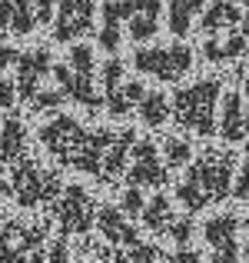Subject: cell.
Instances as JSON below:
<instances>
[{
    "label": "cell",
    "mask_w": 249,
    "mask_h": 263,
    "mask_svg": "<svg viewBox=\"0 0 249 263\" xmlns=\"http://www.w3.org/2000/svg\"><path fill=\"white\" fill-rule=\"evenodd\" d=\"M233 170H236L233 154L206 150V154L186 170V180L179 183V200H183L190 210H199V206H206V203L223 200L226 193H230Z\"/></svg>",
    "instance_id": "1"
},
{
    "label": "cell",
    "mask_w": 249,
    "mask_h": 263,
    "mask_svg": "<svg viewBox=\"0 0 249 263\" xmlns=\"http://www.w3.org/2000/svg\"><path fill=\"white\" fill-rule=\"evenodd\" d=\"M50 80L64 90V97L70 103H80L87 110L103 107V90L96 84V53L87 44H70L67 60H53Z\"/></svg>",
    "instance_id": "2"
},
{
    "label": "cell",
    "mask_w": 249,
    "mask_h": 263,
    "mask_svg": "<svg viewBox=\"0 0 249 263\" xmlns=\"http://www.w3.org/2000/svg\"><path fill=\"white\" fill-rule=\"evenodd\" d=\"M219 97H223V80H216V77H203V80L176 87V93L170 100L173 120L196 137H213L216 134Z\"/></svg>",
    "instance_id": "3"
},
{
    "label": "cell",
    "mask_w": 249,
    "mask_h": 263,
    "mask_svg": "<svg viewBox=\"0 0 249 263\" xmlns=\"http://www.w3.org/2000/svg\"><path fill=\"white\" fill-rule=\"evenodd\" d=\"M130 67H133L140 77L160 80V84H179L186 73L193 70V50L183 40H173V44H140L130 57Z\"/></svg>",
    "instance_id": "4"
},
{
    "label": "cell",
    "mask_w": 249,
    "mask_h": 263,
    "mask_svg": "<svg viewBox=\"0 0 249 263\" xmlns=\"http://www.w3.org/2000/svg\"><path fill=\"white\" fill-rule=\"evenodd\" d=\"M93 30H96L93 0H57V13L50 24V37L57 44H77Z\"/></svg>",
    "instance_id": "5"
},
{
    "label": "cell",
    "mask_w": 249,
    "mask_h": 263,
    "mask_svg": "<svg viewBox=\"0 0 249 263\" xmlns=\"http://www.w3.org/2000/svg\"><path fill=\"white\" fill-rule=\"evenodd\" d=\"M50 70H53V53L50 50H24L13 64V84H17V97L24 103L33 100L40 87H47L50 80Z\"/></svg>",
    "instance_id": "6"
},
{
    "label": "cell",
    "mask_w": 249,
    "mask_h": 263,
    "mask_svg": "<svg viewBox=\"0 0 249 263\" xmlns=\"http://www.w3.org/2000/svg\"><path fill=\"white\" fill-rule=\"evenodd\" d=\"M163 20V0H123V30L127 40L147 44L160 33Z\"/></svg>",
    "instance_id": "7"
},
{
    "label": "cell",
    "mask_w": 249,
    "mask_h": 263,
    "mask_svg": "<svg viewBox=\"0 0 249 263\" xmlns=\"http://www.w3.org/2000/svg\"><path fill=\"white\" fill-rule=\"evenodd\" d=\"M246 123H249V114H246V103H243V93L239 90H223L219 97V110H216V130L226 143H239L246 137Z\"/></svg>",
    "instance_id": "8"
},
{
    "label": "cell",
    "mask_w": 249,
    "mask_h": 263,
    "mask_svg": "<svg viewBox=\"0 0 249 263\" xmlns=\"http://www.w3.org/2000/svg\"><path fill=\"white\" fill-rule=\"evenodd\" d=\"M199 53H203L206 64H233V60H243L249 53V44H246L243 33H239V27H233V30H226V33L206 37Z\"/></svg>",
    "instance_id": "9"
},
{
    "label": "cell",
    "mask_w": 249,
    "mask_h": 263,
    "mask_svg": "<svg viewBox=\"0 0 249 263\" xmlns=\"http://www.w3.org/2000/svg\"><path fill=\"white\" fill-rule=\"evenodd\" d=\"M127 30H123V0H107L100 7V30H96V44L107 53H120Z\"/></svg>",
    "instance_id": "10"
},
{
    "label": "cell",
    "mask_w": 249,
    "mask_h": 263,
    "mask_svg": "<svg viewBox=\"0 0 249 263\" xmlns=\"http://www.w3.org/2000/svg\"><path fill=\"white\" fill-rule=\"evenodd\" d=\"M243 20V10H239L236 0H213V4L203 7L199 13V33L203 37H213V33H226L233 27H239Z\"/></svg>",
    "instance_id": "11"
},
{
    "label": "cell",
    "mask_w": 249,
    "mask_h": 263,
    "mask_svg": "<svg viewBox=\"0 0 249 263\" xmlns=\"http://www.w3.org/2000/svg\"><path fill=\"white\" fill-rule=\"evenodd\" d=\"M236 233H239V220L233 213L213 217L206 223V240L219 250V257L213 263H236Z\"/></svg>",
    "instance_id": "12"
},
{
    "label": "cell",
    "mask_w": 249,
    "mask_h": 263,
    "mask_svg": "<svg viewBox=\"0 0 249 263\" xmlns=\"http://www.w3.org/2000/svg\"><path fill=\"white\" fill-rule=\"evenodd\" d=\"M206 0H163V13H166V30L176 40H186L193 33V24L199 20Z\"/></svg>",
    "instance_id": "13"
},
{
    "label": "cell",
    "mask_w": 249,
    "mask_h": 263,
    "mask_svg": "<svg viewBox=\"0 0 249 263\" xmlns=\"http://www.w3.org/2000/svg\"><path fill=\"white\" fill-rule=\"evenodd\" d=\"M163 167H160V147L153 140H140L133 143V167H130V180L133 183H163Z\"/></svg>",
    "instance_id": "14"
},
{
    "label": "cell",
    "mask_w": 249,
    "mask_h": 263,
    "mask_svg": "<svg viewBox=\"0 0 249 263\" xmlns=\"http://www.w3.org/2000/svg\"><path fill=\"white\" fill-rule=\"evenodd\" d=\"M17 190H20V200H24V203H37L40 197H50V193H57V177L37 170L30 160H27L24 167L17 170Z\"/></svg>",
    "instance_id": "15"
},
{
    "label": "cell",
    "mask_w": 249,
    "mask_h": 263,
    "mask_svg": "<svg viewBox=\"0 0 249 263\" xmlns=\"http://www.w3.org/2000/svg\"><path fill=\"white\" fill-rule=\"evenodd\" d=\"M143 93H147V84L127 77L120 87H113L110 93H103V107H107V114H113V117H127V114L136 110V103L143 100Z\"/></svg>",
    "instance_id": "16"
},
{
    "label": "cell",
    "mask_w": 249,
    "mask_h": 263,
    "mask_svg": "<svg viewBox=\"0 0 249 263\" xmlns=\"http://www.w3.org/2000/svg\"><path fill=\"white\" fill-rule=\"evenodd\" d=\"M136 114H140V120L147 123L150 130L163 127V123H166V120H170V117H173L170 97H166L160 87H156V90H147V93H143V100L136 103Z\"/></svg>",
    "instance_id": "17"
},
{
    "label": "cell",
    "mask_w": 249,
    "mask_h": 263,
    "mask_svg": "<svg viewBox=\"0 0 249 263\" xmlns=\"http://www.w3.org/2000/svg\"><path fill=\"white\" fill-rule=\"evenodd\" d=\"M24 150H27V127L17 117H10V120H4V127H0V157H4V160H17Z\"/></svg>",
    "instance_id": "18"
},
{
    "label": "cell",
    "mask_w": 249,
    "mask_h": 263,
    "mask_svg": "<svg viewBox=\"0 0 249 263\" xmlns=\"http://www.w3.org/2000/svg\"><path fill=\"white\" fill-rule=\"evenodd\" d=\"M127 70H130V60L116 57V53H110L107 60H103L100 67H96V84H100L103 93H110L113 87H120L123 80H127Z\"/></svg>",
    "instance_id": "19"
},
{
    "label": "cell",
    "mask_w": 249,
    "mask_h": 263,
    "mask_svg": "<svg viewBox=\"0 0 249 263\" xmlns=\"http://www.w3.org/2000/svg\"><path fill=\"white\" fill-rule=\"evenodd\" d=\"M37 13H33V0H13V20H10V33L17 37H30L37 30Z\"/></svg>",
    "instance_id": "20"
},
{
    "label": "cell",
    "mask_w": 249,
    "mask_h": 263,
    "mask_svg": "<svg viewBox=\"0 0 249 263\" xmlns=\"http://www.w3.org/2000/svg\"><path fill=\"white\" fill-rule=\"evenodd\" d=\"M190 140L186 137H166L163 140V160L170 163V167H186L190 163Z\"/></svg>",
    "instance_id": "21"
},
{
    "label": "cell",
    "mask_w": 249,
    "mask_h": 263,
    "mask_svg": "<svg viewBox=\"0 0 249 263\" xmlns=\"http://www.w3.org/2000/svg\"><path fill=\"white\" fill-rule=\"evenodd\" d=\"M147 220H150V227H166L170 223V203L156 197L153 203L147 206Z\"/></svg>",
    "instance_id": "22"
},
{
    "label": "cell",
    "mask_w": 249,
    "mask_h": 263,
    "mask_svg": "<svg viewBox=\"0 0 249 263\" xmlns=\"http://www.w3.org/2000/svg\"><path fill=\"white\" fill-rule=\"evenodd\" d=\"M33 13H37V24L40 27H50L53 24V13H57V0H33Z\"/></svg>",
    "instance_id": "23"
},
{
    "label": "cell",
    "mask_w": 249,
    "mask_h": 263,
    "mask_svg": "<svg viewBox=\"0 0 249 263\" xmlns=\"http://www.w3.org/2000/svg\"><path fill=\"white\" fill-rule=\"evenodd\" d=\"M233 193H236L239 200H249V163H243L236 174V186H233Z\"/></svg>",
    "instance_id": "24"
},
{
    "label": "cell",
    "mask_w": 249,
    "mask_h": 263,
    "mask_svg": "<svg viewBox=\"0 0 249 263\" xmlns=\"http://www.w3.org/2000/svg\"><path fill=\"white\" fill-rule=\"evenodd\" d=\"M17 57H20V50H13V47H0V77L13 70V64H17Z\"/></svg>",
    "instance_id": "25"
},
{
    "label": "cell",
    "mask_w": 249,
    "mask_h": 263,
    "mask_svg": "<svg viewBox=\"0 0 249 263\" xmlns=\"http://www.w3.org/2000/svg\"><path fill=\"white\" fill-rule=\"evenodd\" d=\"M13 20V0H0V33H10Z\"/></svg>",
    "instance_id": "26"
},
{
    "label": "cell",
    "mask_w": 249,
    "mask_h": 263,
    "mask_svg": "<svg viewBox=\"0 0 249 263\" xmlns=\"http://www.w3.org/2000/svg\"><path fill=\"white\" fill-rule=\"evenodd\" d=\"M123 206H127V210H140V206H143V197H140V190H130L127 197H123Z\"/></svg>",
    "instance_id": "27"
},
{
    "label": "cell",
    "mask_w": 249,
    "mask_h": 263,
    "mask_svg": "<svg viewBox=\"0 0 249 263\" xmlns=\"http://www.w3.org/2000/svg\"><path fill=\"white\" fill-rule=\"evenodd\" d=\"M239 33H243L246 44H249V13H243V20H239Z\"/></svg>",
    "instance_id": "28"
},
{
    "label": "cell",
    "mask_w": 249,
    "mask_h": 263,
    "mask_svg": "<svg viewBox=\"0 0 249 263\" xmlns=\"http://www.w3.org/2000/svg\"><path fill=\"white\" fill-rule=\"evenodd\" d=\"M243 97H249V73L243 77Z\"/></svg>",
    "instance_id": "29"
},
{
    "label": "cell",
    "mask_w": 249,
    "mask_h": 263,
    "mask_svg": "<svg viewBox=\"0 0 249 263\" xmlns=\"http://www.w3.org/2000/svg\"><path fill=\"white\" fill-rule=\"evenodd\" d=\"M243 143H246V150H249V123H246V137H243Z\"/></svg>",
    "instance_id": "30"
},
{
    "label": "cell",
    "mask_w": 249,
    "mask_h": 263,
    "mask_svg": "<svg viewBox=\"0 0 249 263\" xmlns=\"http://www.w3.org/2000/svg\"><path fill=\"white\" fill-rule=\"evenodd\" d=\"M246 250H249V220H246Z\"/></svg>",
    "instance_id": "31"
},
{
    "label": "cell",
    "mask_w": 249,
    "mask_h": 263,
    "mask_svg": "<svg viewBox=\"0 0 249 263\" xmlns=\"http://www.w3.org/2000/svg\"><path fill=\"white\" fill-rule=\"evenodd\" d=\"M236 4H239V7H249V0H236Z\"/></svg>",
    "instance_id": "32"
}]
</instances>
